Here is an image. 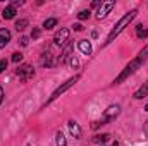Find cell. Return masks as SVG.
Segmentation results:
<instances>
[{"mask_svg": "<svg viewBox=\"0 0 148 146\" xmlns=\"http://www.w3.org/2000/svg\"><path fill=\"white\" fill-rule=\"evenodd\" d=\"M136 14H138V10H136V9H133V10H129V12H127L124 17H121V19H119V23L114 26V29L110 31V35L107 36V41H105V45H109L110 41H114V38L119 36V35H121V33L126 29V26H129V23H131L134 17H136Z\"/></svg>", "mask_w": 148, "mask_h": 146, "instance_id": "cell-2", "label": "cell"}, {"mask_svg": "<svg viewBox=\"0 0 148 146\" xmlns=\"http://www.w3.org/2000/svg\"><path fill=\"white\" fill-rule=\"evenodd\" d=\"M55 26H57V19H55V17H50V19H47V21L43 23V28H45V29H53Z\"/></svg>", "mask_w": 148, "mask_h": 146, "instance_id": "cell-17", "label": "cell"}, {"mask_svg": "<svg viewBox=\"0 0 148 146\" xmlns=\"http://www.w3.org/2000/svg\"><path fill=\"white\" fill-rule=\"evenodd\" d=\"M53 57H55V55H53L52 52H45V53H43V57H41V64H43V65H47V67H52V65L55 64Z\"/></svg>", "mask_w": 148, "mask_h": 146, "instance_id": "cell-11", "label": "cell"}, {"mask_svg": "<svg viewBox=\"0 0 148 146\" xmlns=\"http://www.w3.org/2000/svg\"><path fill=\"white\" fill-rule=\"evenodd\" d=\"M110 139V134H97L95 138H93V143H97V145H103V143H107Z\"/></svg>", "mask_w": 148, "mask_h": 146, "instance_id": "cell-14", "label": "cell"}, {"mask_svg": "<svg viewBox=\"0 0 148 146\" xmlns=\"http://www.w3.org/2000/svg\"><path fill=\"white\" fill-rule=\"evenodd\" d=\"M79 77H81V76L77 74V76H74V77H71V79H67V81H66V83H64L62 86H59V88H57V89H55V91L52 93V96H50V98L47 100V105H48V103H52L53 100H57V98H59V96H60V95H62L64 91H67V89H69L71 86H74V84H76V83L79 81Z\"/></svg>", "mask_w": 148, "mask_h": 146, "instance_id": "cell-4", "label": "cell"}, {"mask_svg": "<svg viewBox=\"0 0 148 146\" xmlns=\"http://www.w3.org/2000/svg\"><path fill=\"white\" fill-rule=\"evenodd\" d=\"M69 35H71V31H69L67 28H62L60 31H57V33H55V36H53L55 45H59V46H64V45L67 43V40H69Z\"/></svg>", "mask_w": 148, "mask_h": 146, "instance_id": "cell-7", "label": "cell"}, {"mask_svg": "<svg viewBox=\"0 0 148 146\" xmlns=\"http://www.w3.org/2000/svg\"><path fill=\"white\" fill-rule=\"evenodd\" d=\"M21 60H23V53H19V52L12 53V62H14V64H19Z\"/></svg>", "mask_w": 148, "mask_h": 146, "instance_id": "cell-21", "label": "cell"}, {"mask_svg": "<svg viewBox=\"0 0 148 146\" xmlns=\"http://www.w3.org/2000/svg\"><path fill=\"white\" fill-rule=\"evenodd\" d=\"M69 65H71L73 69H77V67H79V60H77V57H76L74 53L69 55Z\"/></svg>", "mask_w": 148, "mask_h": 146, "instance_id": "cell-19", "label": "cell"}, {"mask_svg": "<svg viewBox=\"0 0 148 146\" xmlns=\"http://www.w3.org/2000/svg\"><path fill=\"white\" fill-rule=\"evenodd\" d=\"M73 28H74V31H83V26L81 24H74Z\"/></svg>", "mask_w": 148, "mask_h": 146, "instance_id": "cell-26", "label": "cell"}, {"mask_svg": "<svg viewBox=\"0 0 148 146\" xmlns=\"http://www.w3.org/2000/svg\"><path fill=\"white\" fill-rule=\"evenodd\" d=\"M26 26H28V19H19V21H16V29H17V31H24Z\"/></svg>", "mask_w": 148, "mask_h": 146, "instance_id": "cell-18", "label": "cell"}, {"mask_svg": "<svg viewBox=\"0 0 148 146\" xmlns=\"http://www.w3.org/2000/svg\"><path fill=\"white\" fill-rule=\"evenodd\" d=\"M136 35H138V38H147L148 36V29H145V28L140 24V26H136Z\"/></svg>", "mask_w": 148, "mask_h": 146, "instance_id": "cell-20", "label": "cell"}, {"mask_svg": "<svg viewBox=\"0 0 148 146\" xmlns=\"http://www.w3.org/2000/svg\"><path fill=\"white\" fill-rule=\"evenodd\" d=\"M77 48H79V52L84 53V55H90V53H91V43H90L88 40H79Z\"/></svg>", "mask_w": 148, "mask_h": 146, "instance_id": "cell-9", "label": "cell"}, {"mask_svg": "<svg viewBox=\"0 0 148 146\" xmlns=\"http://www.w3.org/2000/svg\"><path fill=\"white\" fill-rule=\"evenodd\" d=\"M9 41H10V31L7 28H2L0 29V48H3Z\"/></svg>", "mask_w": 148, "mask_h": 146, "instance_id": "cell-10", "label": "cell"}, {"mask_svg": "<svg viewBox=\"0 0 148 146\" xmlns=\"http://www.w3.org/2000/svg\"><path fill=\"white\" fill-rule=\"evenodd\" d=\"M147 59H148V46H145V48H143V50H141V52L138 53V57H136V59H134L133 62H129V64H127V67H126V69H124L122 72L119 74L117 77H115L114 84H121V83H122L124 79H127V77H129L131 74H134L136 71H138V69H140V67H141V64H143V62H145Z\"/></svg>", "mask_w": 148, "mask_h": 146, "instance_id": "cell-1", "label": "cell"}, {"mask_svg": "<svg viewBox=\"0 0 148 146\" xmlns=\"http://www.w3.org/2000/svg\"><path fill=\"white\" fill-rule=\"evenodd\" d=\"M55 143H57V146H67V141H66V138L60 131L55 132Z\"/></svg>", "mask_w": 148, "mask_h": 146, "instance_id": "cell-16", "label": "cell"}, {"mask_svg": "<svg viewBox=\"0 0 148 146\" xmlns=\"http://www.w3.org/2000/svg\"><path fill=\"white\" fill-rule=\"evenodd\" d=\"M5 69H7V60H5V59H2V60H0V74L3 72Z\"/></svg>", "mask_w": 148, "mask_h": 146, "instance_id": "cell-23", "label": "cell"}, {"mask_svg": "<svg viewBox=\"0 0 148 146\" xmlns=\"http://www.w3.org/2000/svg\"><path fill=\"white\" fill-rule=\"evenodd\" d=\"M147 95H148V83H143V86H141V88L133 95V96H134L136 100H141V98H145Z\"/></svg>", "mask_w": 148, "mask_h": 146, "instance_id": "cell-12", "label": "cell"}, {"mask_svg": "<svg viewBox=\"0 0 148 146\" xmlns=\"http://www.w3.org/2000/svg\"><path fill=\"white\" fill-rule=\"evenodd\" d=\"M90 17V10H81L79 14H77V19H81V21H84V19H88Z\"/></svg>", "mask_w": 148, "mask_h": 146, "instance_id": "cell-22", "label": "cell"}, {"mask_svg": "<svg viewBox=\"0 0 148 146\" xmlns=\"http://www.w3.org/2000/svg\"><path fill=\"white\" fill-rule=\"evenodd\" d=\"M119 113H121V105H110V107H107V110L103 112V115H102V119L98 120V122H93V129H98L100 126H105V124H109L112 120H115L117 117H119Z\"/></svg>", "mask_w": 148, "mask_h": 146, "instance_id": "cell-3", "label": "cell"}, {"mask_svg": "<svg viewBox=\"0 0 148 146\" xmlns=\"http://www.w3.org/2000/svg\"><path fill=\"white\" fill-rule=\"evenodd\" d=\"M114 5H115V2H112V0H109V2H102L100 7H98V10H97V19H103V17H107V16L112 12Z\"/></svg>", "mask_w": 148, "mask_h": 146, "instance_id": "cell-6", "label": "cell"}, {"mask_svg": "<svg viewBox=\"0 0 148 146\" xmlns=\"http://www.w3.org/2000/svg\"><path fill=\"white\" fill-rule=\"evenodd\" d=\"M143 132L147 134V138H148V120L145 122V126H143Z\"/></svg>", "mask_w": 148, "mask_h": 146, "instance_id": "cell-27", "label": "cell"}, {"mask_svg": "<svg viewBox=\"0 0 148 146\" xmlns=\"http://www.w3.org/2000/svg\"><path fill=\"white\" fill-rule=\"evenodd\" d=\"M17 76H19V79H21L23 83H28V81L35 76V69H33L29 64H24V65H21V67L17 69Z\"/></svg>", "mask_w": 148, "mask_h": 146, "instance_id": "cell-5", "label": "cell"}, {"mask_svg": "<svg viewBox=\"0 0 148 146\" xmlns=\"http://www.w3.org/2000/svg\"><path fill=\"white\" fill-rule=\"evenodd\" d=\"M31 38H33V40L40 38V29H38V28H35V29H33V33H31Z\"/></svg>", "mask_w": 148, "mask_h": 146, "instance_id": "cell-24", "label": "cell"}, {"mask_svg": "<svg viewBox=\"0 0 148 146\" xmlns=\"http://www.w3.org/2000/svg\"><path fill=\"white\" fill-rule=\"evenodd\" d=\"M67 126H69V132L73 134L76 139H79V138H81V127H79V124H77L76 120H69Z\"/></svg>", "mask_w": 148, "mask_h": 146, "instance_id": "cell-8", "label": "cell"}, {"mask_svg": "<svg viewBox=\"0 0 148 146\" xmlns=\"http://www.w3.org/2000/svg\"><path fill=\"white\" fill-rule=\"evenodd\" d=\"M145 110H147V112H148V103H147V107H145Z\"/></svg>", "mask_w": 148, "mask_h": 146, "instance_id": "cell-29", "label": "cell"}, {"mask_svg": "<svg viewBox=\"0 0 148 146\" xmlns=\"http://www.w3.org/2000/svg\"><path fill=\"white\" fill-rule=\"evenodd\" d=\"M71 50H73V45L69 43V45L64 48V52H62V57L59 59V62H60V64H64V62H66V59H69V55H71Z\"/></svg>", "mask_w": 148, "mask_h": 146, "instance_id": "cell-15", "label": "cell"}, {"mask_svg": "<svg viewBox=\"0 0 148 146\" xmlns=\"http://www.w3.org/2000/svg\"><path fill=\"white\" fill-rule=\"evenodd\" d=\"M3 102V89H2V86H0V103Z\"/></svg>", "mask_w": 148, "mask_h": 146, "instance_id": "cell-28", "label": "cell"}, {"mask_svg": "<svg viewBox=\"0 0 148 146\" xmlns=\"http://www.w3.org/2000/svg\"><path fill=\"white\" fill-rule=\"evenodd\" d=\"M19 43H21L23 46H26V45L29 43V40H28V38H26V36H21V40H19Z\"/></svg>", "mask_w": 148, "mask_h": 146, "instance_id": "cell-25", "label": "cell"}, {"mask_svg": "<svg viewBox=\"0 0 148 146\" xmlns=\"http://www.w3.org/2000/svg\"><path fill=\"white\" fill-rule=\"evenodd\" d=\"M14 16H16V9H14L12 5L5 7V9H3V12H2V17H3V19H12Z\"/></svg>", "mask_w": 148, "mask_h": 146, "instance_id": "cell-13", "label": "cell"}]
</instances>
